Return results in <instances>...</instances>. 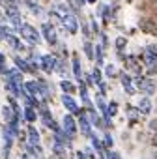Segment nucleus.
Listing matches in <instances>:
<instances>
[{"label":"nucleus","mask_w":157,"mask_h":159,"mask_svg":"<svg viewBox=\"0 0 157 159\" xmlns=\"http://www.w3.org/2000/svg\"><path fill=\"white\" fill-rule=\"evenodd\" d=\"M2 75L6 77V81H10V83H13V84H23V83H25V79H23V73H21L17 67H10V69L6 67Z\"/></svg>","instance_id":"7"},{"label":"nucleus","mask_w":157,"mask_h":159,"mask_svg":"<svg viewBox=\"0 0 157 159\" xmlns=\"http://www.w3.org/2000/svg\"><path fill=\"white\" fill-rule=\"evenodd\" d=\"M13 116H17V114H15V111H13L10 105H4V107H2V118H4V122H6V124H8V122H11V120H13Z\"/></svg>","instance_id":"25"},{"label":"nucleus","mask_w":157,"mask_h":159,"mask_svg":"<svg viewBox=\"0 0 157 159\" xmlns=\"http://www.w3.org/2000/svg\"><path fill=\"white\" fill-rule=\"evenodd\" d=\"M84 155H86L88 159H96V152H94L92 148H86V150H84Z\"/></svg>","instance_id":"38"},{"label":"nucleus","mask_w":157,"mask_h":159,"mask_svg":"<svg viewBox=\"0 0 157 159\" xmlns=\"http://www.w3.org/2000/svg\"><path fill=\"white\" fill-rule=\"evenodd\" d=\"M105 73H107V77H110V79H114V77H120V73H118V69L112 66V64H109L107 67H105Z\"/></svg>","instance_id":"28"},{"label":"nucleus","mask_w":157,"mask_h":159,"mask_svg":"<svg viewBox=\"0 0 157 159\" xmlns=\"http://www.w3.org/2000/svg\"><path fill=\"white\" fill-rule=\"evenodd\" d=\"M140 28H142L144 32H148V34H157V26H155L153 23H150V21H142V23H140Z\"/></svg>","instance_id":"26"},{"label":"nucleus","mask_w":157,"mask_h":159,"mask_svg":"<svg viewBox=\"0 0 157 159\" xmlns=\"http://www.w3.org/2000/svg\"><path fill=\"white\" fill-rule=\"evenodd\" d=\"M116 112H118V103H116V101H110V103L107 105V114H109V116H114Z\"/></svg>","instance_id":"30"},{"label":"nucleus","mask_w":157,"mask_h":159,"mask_svg":"<svg viewBox=\"0 0 157 159\" xmlns=\"http://www.w3.org/2000/svg\"><path fill=\"white\" fill-rule=\"evenodd\" d=\"M146 75H148V77H153V75H157V62H153V64L146 66Z\"/></svg>","instance_id":"32"},{"label":"nucleus","mask_w":157,"mask_h":159,"mask_svg":"<svg viewBox=\"0 0 157 159\" xmlns=\"http://www.w3.org/2000/svg\"><path fill=\"white\" fill-rule=\"evenodd\" d=\"M90 139H92V150H94V152H97V155H99V157H103V153H105V148H103L101 140H99V139H97L94 133L90 135Z\"/></svg>","instance_id":"22"},{"label":"nucleus","mask_w":157,"mask_h":159,"mask_svg":"<svg viewBox=\"0 0 157 159\" xmlns=\"http://www.w3.org/2000/svg\"><path fill=\"white\" fill-rule=\"evenodd\" d=\"M21 118H25L28 124H34V122H36V118H38V112H36V109H32V107H25V109H23Z\"/></svg>","instance_id":"20"},{"label":"nucleus","mask_w":157,"mask_h":159,"mask_svg":"<svg viewBox=\"0 0 157 159\" xmlns=\"http://www.w3.org/2000/svg\"><path fill=\"white\" fill-rule=\"evenodd\" d=\"M92 28H94V32L97 34V30H99V28H97V23H96V21H92Z\"/></svg>","instance_id":"41"},{"label":"nucleus","mask_w":157,"mask_h":159,"mask_svg":"<svg viewBox=\"0 0 157 159\" xmlns=\"http://www.w3.org/2000/svg\"><path fill=\"white\" fill-rule=\"evenodd\" d=\"M78 90H81V99H83V103L90 109V107H92V99H90V96H88V88H86L84 81H78Z\"/></svg>","instance_id":"17"},{"label":"nucleus","mask_w":157,"mask_h":159,"mask_svg":"<svg viewBox=\"0 0 157 159\" xmlns=\"http://www.w3.org/2000/svg\"><path fill=\"white\" fill-rule=\"evenodd\" d=\"M153 159H157V152H155V155H153Z\"/></svg>","instance_id":"45"},{"label":"nucleus","mask_w":157,"mask_h":159,"mask_svg":"<svg viewBox=\"0 0 157 159\" xmlns=\"http://www.w3.org/2000/svg\"><path fill=\"white\" fill-rule=\"evenodd\" d=\"M120 79H122V86L125 88V92H127L129 96H133V94H135V90H137V88L133 86V79H131L129 75H125V73H122V75H120Z\"/></svg>","instance_id":"16"},{"label":"nucleus","mask_w":157,"mask_h":159,"mask_svg":"<svg viewBox=\"0 0 157 159\" xmlns=\"http://www.w3.org/2000/svg\"><path fill=\"white\" fill-rule=\"evenodd\" d=\"M38 96H41L43 99H49L51 98V86L47 84V81H43V79H38Z\"/></svg>","instance_id":"14"},{"label":"nucleus","mask_w":157,"mask_h":159,"mask_svg":"<svg viewBox=\"0 0 157 159\" xmlns=\"http://www.w3.org/2000/svg\"><path fill=\"white\" fill-rule=\"evenodd\" d=\"M127 45V38H123V36H118L116 38V49L118 51H123V47Z\"/></svg>","instance_id":"31"},{"label":"nucleus","mask_w":157,"mask_h":159,"mask_svg":"<svg viewBox=\"0 0 157 159\" xmlns=\"http://www.w3.org/2000/svg\"><path fill=\"white\" fill-rule=\"evenodd\" d=\"M41 34H43V38H45V41H47L49 45H56V43H58V36H56V30H54L52 25L45 23V25L41 26Z\"/></svg>","instance_id":"8"},{"label":"nucleus","mask_w":157,"mask_h":159,"mask_svg":"<svg viewBox=\"0 0 157 159\" xmlns=\"http://www.w3.org/2000/svg\"><path fill=\"white\" fill-rule=\"evenodd\" d=\"M62 129L67 133V135H71L73 139H75V135H77V120H75V116L73 114H64V122H62Z\"/></svg>","instance_id":"5"},{"label":"nucleus","mask_w":157,"mask_h":159,"mask_svg":"<svg viewBox=\"0 0 157 159\" xmlns=\"http://www.w3.org/2000/svg\"><path fill=\"white\" fill-rule=\"evenodd\" d=\"M135 86L144 96H153L155 88H157V84H155V81L151 77H140V75H137V79H135Z\"/></svg>","instance_id":"2"},{"label":"nucleus","mask_w":157,"mask_h":159,"mask_svg":"<svg viewBox=\"0 0 157 159\" xmlns=\"http://www.w3.org/2000/svg\"><path fill=\"white\" fill-rule=\"evenodd\" d=\"M23 88H25V92H26L28 96L38 98V83H36V81H25V83H23Z\"/></svg>","instance_id":"21"},{"label":"nucleus","mask_w":157,"mask_h":159,"mask_svg":"<svg viewBox=\"0 0 157 159\" xmlns=\"http://www.w3.org/2000/svg\"><path fill=\"white\" fill-rule=\"evenodd\" d=\"M52 155H56L58 159H65V146L60 142H52Z\"/></svg>","instance_id":"24"},{"label":"nucleus","mask_w":157,"mask_h":159,"mask_svg":"<svg viewBox=\"0 0 157 159\" xmlns=\"http://www.w3.org/2000/svg\"><path fill=\"white\" fill-rule=\"evenodd\" d=\"M62 103H64V107H65V111H69V114H73V116H78L81 114V107L77 105V101L73 99V96L71 94H64L62 96Z\"/></svg>","instance_id":"4"},{"label":"nucleus","mask_w":157,"mask_h":159,"mask_svg":"<svg viewBox=\"0 0 157 159\" xmlns=\"http://www.w3.org/2000/svg\"><path fill=\"white\" fill-rule=\"evenodd\" d=\"M142 62L144 66H150L153 62H157V45H148L142 52Z\"/></svg>","instance_id":"10"},{"label":"nucleus","mask_w":157,"mask_h":159,"mask_svg":"<svg viewBox=\"0 0 157 159\" xmlns=\"http://www.w3.org/2000/svg\"><path fill=\"white\" fill-rule=\"evenodd\" d=\"M92 79H94V84H99V83H101V71H99V67H94Z\"/></svg>","instance_id":"34"},{"label":"nucleus","mask_w":157,"mask_h":159,"mask_svg":"<svg viewBox=\"0 0 157 159\" xmlns=\"http://www.w3.org/2000/svg\"><path fill=\"white\" fill-rule=\"evenodd\" d=\"M54 64H56V56L54 54H43L39 56V66L45 73H52L54 71Z\"/></svg>","instance_id":"9"},{"label":"nucleus","mask_w":157,"mask_h":159,"mask_svg":"<svg viewBox=\"0 0 157 159\" xmlns=\"http://www.w3.org/2000/svg\"><path fill=\"white\" fill-rule=\"evenodd\" d=\"M129 116H131V122H135V118L138 116V111L135 107H129Z\"/></svg>","instance_id":"37"},{"label":"nucleus","mask_w":157,"mask_h":159,"mask_svg":"<svg viewBox=\"0 0 157 159\" xmlns=\"http://www.w3.org/2000/svg\"><path fill=\"white\" fill-rule=\"evenodd\" d=\"M123 60H125V66H127V69H129L131 73H135V75H140V71H142V66H140V62H138V58H137V56H125Z\"/></svg>","instance_id":"12"},{"label":"nucleus","mask_w":157,"mask_h":159,"mask_svg":"<svg viewBox=\"0 0 157 159\" xmlns=\"http://www.w3.org/2000/svg\"><path fill=\"white\" fill-rule=\"evenodd\" d=\"M60 88L64 90V94H73L75 92V86L67 81V79H64V81H60Z\"/></svg>","instance_id":"27"},{"label":"nucleus","mask_w":157,"mask_h":159,"mask_svg":"<svg viewBox=\"0 0 157 159\" xmlns=\"http://www.w3.org/2000/svg\"><path fill=\"white\" fill-rule=\"evenodd\" d=\"M26 142L32 144V146L41 144V140H39V131H38L34 125H28V129H26Z\"/></svg>","instance_id":"13"},{"label":"nucleus","mask_w":157,"mask_h":159,"mask_svg":"<svg viewBox=\"0 0 157 159\" xmlns=\"http://www.w3.org/2000/svg\"><path fill=\"white\" fill-rule=\"evenodd\" d=\"M65 15H69V10H67V6H64V4H56L54 8H52V17H56V19H64Z\"/></svg>","instance_id":"18"},{"label":"nucleus","mask_w":157,"mask_h":159,"mask_svg":"<svg viewBox=\"0 0 157 159\" xmlns=\"http://www.w3.org/2000/svg\"><path fill=\"white\" fill-rule=\"evenodd\" d=\"M78 2H81V6H83V4H84V2H86V0H78Z\"/></svg>","instance_id":"43"},{"label":"nucleus","mask_w":157,"mask_h":159,"mask_svg":"<svg viewBox=\"0 0 157 159\" xmlns=\"http://www.w3.org/2000/svg\"><path fill=\"white\" fill-rule=\"evenodd\" d=\"M77 155V159H88L86 155H84V152H78V153H75Z\"/></svg>","instance_id":"40"},{"label":"nucleus","mask_w":157,"mask_h":159,"mask_svg":"<svg viewBox=\"0 0 157 159\" xmlns=\"http://www.w3.org/2000/svg\"><path fill=\"white\" fill-rule=\"evenodd\" d=\"M62 23H64V28L69 32V34H77V30H78V23H77V19H75V15H65L64 19H62Z\"/></svg>","instance_id":"11"},{"label":"nucleus","mask_w":157,"mask_h":159,"mask_svg":"<svg viewBox=\"0 0 157 159\" xmlns=\"http://www.w3.org/2000/svg\"><path fill=\"white\" fill-rule=\"evenodd\" d=\"M13 64H15V67H17L21 73H32V71H30L28 62H26V60H23L21 56H13Z\"/></svg>","instance_id":"19"},{"label":"nucleus","mask_w":157,"mask_h":159,"mask_svg":"<svg viewBox=\"0 0 157 159\" xmlns=\"http://www.w3.org/2000/svg\"><path fill=\"white\" fill-rule=\"evenodd\" d=\"M19 34H21V38H23L25 41H28L30 45H39V43H41V36H39V32L36 30V26H32V25L23 23L21 28H19Z\"/></svg>","instance_id":"1"},{"label":"nucleus","mask_w":157,"mask_h":159,"mask_svg":"<svg viewBox=\"0 0 157 159\" xmlns=\"http://www.w3.org/2000/svg\"><path fill=\"white\" fill-rule=\"evenodd\" d=\"M73 159H77V155H73Z\"/></svg>","instance_id":"46"},{"label":"nucleus","mask_w":157,"mask_h":159,"mask_svg":"<svg viewBox=\"0 0 157 159\" xmlns=\"http://www.w3.org/2000/svg\"><path fill=\"white\" fill-rule=\"evenodd\" d=\"M77 129H81V135H84V137H90L92 135V124H90V118H88L86 111H81V114H78Z\"/></svg>","instance_id":"3"},{"label":"nucleus","mask_w":157,"mask_h":159,"mask_svg":"<svg viewBox=\"0 0 157 159\" xmlns=\"http://www.w3.org/2000/svg\"><path fill=\"white\" fill-rule=\"evenodd\" d=\"M84 52H86V56H88L90 60H94V47H92V43H90V41H86V43H84Z\"/></svg>","instance_id":"33"},{"label":"nucleus","mask_w":157,"mask_h":159,"mask_svg":"<svg viewBox=\"0 0 157 159\" xmlns=\"http://www.w3.org/2000/svg\"><path fill=\"white\" fill-rule=\"evenodd\" d=\"M2 139H4V159H10V153H11V148H13L15 137L8 131V127H6V125L2 127Z\"/></svg>","instance_id":"6"},{"label":"nucleus","mask_w":157,"mask_h":159,"mask_svg":"<svg viewBox=\"0 0 157 159\" xmlns=\"http://www.w3.org/2000/svg\"><path fill=\"white\" fill-rule=\"evenodd\" d=\"M86 2H92V4H94V2H96V0H86Z\"/></svg>","instance_id":"44"},{"label":"nucleus","mask_w":157,"mask_h":159,"mask_svg":"<svg viewBox=\"0 0 157 159\" xmlns=\"http://www.w3.org/2000/svg\"><path fill=\"white\" fill-rule=\"evenodd\" d=\"M67 2H69V8H71L75 13L81 11V2H78V0H67Z\"/></svg>","instance_id":"36"},{"label":"nucleus","mask_w":157,"mask_h":159,"mask_svg":"<svg viewBox=\"0 0 157 159\" xmlns=\"http://www.w3.org/2000/svg\"><path fill=\"white\" fill-rule=\"evenodd\" d=\"M21 159H30V155H28V153H23V155H21Z\"/></svg>","instance_id":"42"},{"label":"nucleus","mask_w":157,"mask_h":159,"mask_svg":"<svg viewBox=\"0 0 157 159\" xmlns=\"http://www.w3.org/2000/svg\"><path fill=\"white\" fill-rule=\"evenodd\" d=\"M94 58L97 60L99 66L103 64V47H101V45H96V54H94Z\"/></svg>","instance_id":"29"},{"label":"nucleus","mask_w":157,"mask_h":159,"mask_svg":"<svg viewBox=\"0 0 157 159\" xmlns=\"http://www.w3.org/2000/svg\"><path fill=\"white\" fill-rule=\"evenodd\" d=\"M103 155H107V159H122L120 153H116V152H107V153H103Z\"/></svg>","instance_id":"39"},{"label":"nucleus","mask_w":157,"mask_h":159,"mask_svg":"<svg viewBox=\"0 0 157 159\" xmlns=\"http://www.w3.org/2000/svg\"><path fill=\"white\" fill-rule=\"evenodd\" d=\"M73 75H75L77 81H83V67H81V62H78L77 54L73 56Z\"/></svg>","instance_id":"23"},{"label":"nucleus","mask_w":157,"mask_h":159,"mask_svg":"<svg viewBox=\"0 0 157 159\" xmlns=\"http://www.w3.org/2000/svg\"><path fill=\"white\" fill-rule=\"evenodd\" d=\"M137 111L138 114H150L151 112V99L146 96V98H140L138 105H137Z\"/></svg>","instance_id":"15"},{"label":"nucleus","mask_w":157,"mask_h":159,"mask_svg":"<svg viewBox=\"0 0 157 159\" xmlns=\"http://www.w3.org/2000/svg\"><path fill=\"white\" fill-rule=\"evenodd\" d=\"M101 144H103V148H112V144H114V140H112V137H110V135L107 133V135L103 137V142H101Z\"/></svg>","instance_id":"35"}]
</instances>
